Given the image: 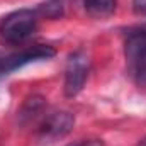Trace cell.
I'll return each instance as SVG.
<instances>
[{
  "instance_id": "obj_3",
  "label": "cell",
  "mask_w": 146,
  "mask_h": 146,
  "mask_svg": "<svg viewBox=\"0 0 146 146\" xmlns=\"http://www.w3.org/2000/svg\"><path fill=\"white\" fill-rule=\"evenodd\" d=\"M90 72V60L85 51H75L68 56L65 70V95L75 97L85 87Z\"/></svg>"
},
{
  "instance_id": "obj_7",
  "label": "cell",
  "mask_w": 146,
  "mask_h": 146,
  "mask_svg": "<svg viewBox=\"0 0 146 146\" xmlns=\"http://www.w3.org/2000/svg\"><path fill=\"white\" fill-rule=\"evenodd\" d=\"M39 17H46V19H60L63 15V2L61 0H48L44 3H41L36 9Z\"/></svg>"
},
{
  "instance_id": "obj_1",
  "label": "cell",
  "mask_w": 146,
  "mask_h": 146,
  "mask_svg": "<svg viewBox=\"0 0 146 146\" xmlns=\"http://www.w3.org/2000/svg\"><path fill=\"white\" fill-rule=\"evenodd\" d=\"M39 19L41 17L37 10L31 9H21L10 12L0 21V41L7 44H19L26 41L36 33Z\"/></svg>"
},
{
  "instance_id": "obj_10",
  "label": "cell",
  "mask_w": 146,
  "mask_h": 146,
  "mask_svg": "<svg viewBox=\"0 0 146 146\" xmlns=\"http://www.w3.org/2000/svg\"><path fill=\"white\" fill-rule=\"evenodd\" d=\"M138 146H146V136L141 139V141H139V143H138Z\"/></svg>"
},
{
  "instance_id": "obj_8",
  "label": "cell",
  "mask_w": 146,
  "mask_h": 146,
  "mask_svg": "<svg viewBox=\"0 0 146 146\" xmlns=\"http://www.w3.org/2000/svg\"><path fill=\"white\" fill-rule=\"evenodd\" d=\"M133 10L138 15H146V0H133Z\"/></svg>"
},
{
  "instance_id": "obj_9",
  "label": "cell",
  "mask_w": 146,
  "mask_h": 146,
  "mask_svg": "<svg viewBox=\"0 0 146 146\" xmlns=\"http://www.w3.org/2000/svg\"><path fill=\"white\" fill-rule=\"evenodd\" d=\"M75 146H104V143L100 139H83Z\"/></svg>"
},
{
  "instance_id": "obj_2",
  "label": "cell",
  "mask_w": 146,
  "mask_h": 146,
  "mask_svg": "<svg viewBox=\"0 0 146 146\" xmlns=\"http://www.w3.org/2000/svg\"><path fill=\"white\" fill-rule=\"evenodd\" d=\"M127 73L138 87H146V26L131 29L124 42Z\"/></svg>"
},
{
  "instance_id": "obj_6",
  "label": "cell",
  "mask_w": 146,
  "mask_h": 146,
  "mask_svg": "<svg viewBox=\"0 0 146 146\" xmlns=\"http://www.w3.org/2000/svg\"><path fill=\"white\" fill-rule=\"evenodd\" d=\"M117 0H83V7L88 15L95 19H107L114 14Z\"/></svg>"
},
{
  "instance_id": "obj_5",
  "label": "cell",
  "mask_w": 146,
  "mask_h": 146,
  "mask_svg": "<svg viewBox=\"0 0 146 146\" xmlns=\"http://www.w3.org/2000/svg\"><path fill=\"white\" fill-rule=\"evenodd\" d=\"M73 124L75 117L70 112H48L39 124V133L48 138H61L72 131Z\"/></svg>"
},
{
  "instance_id": "obj_4",
  "label": "cell",
  "mask_w": 146,
  "mask_h": 146,
  "mask_svg": "<svg viewBox=\"0 0 146 146\" xmlns=\"http://www.w3.org/2000/svg\"><path fill=\"white\" fill-rule=\"evenodd\" d=\"M51 56H54V49L51 46H44V44H36V46L26 48L19 53L0 56V76L9 75L17 68H22L27 63H34L39 60H49Z\"/></svg>"
}]
</instances>
